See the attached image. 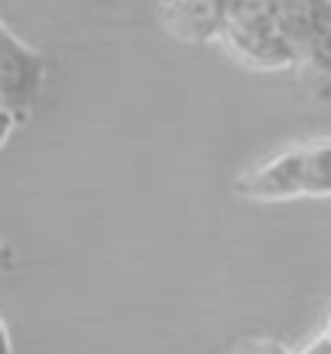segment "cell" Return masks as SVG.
<instances>
[{
    "instance_id": "cell-14",
    "label": "cell",
    "mask_w": 331,
    "mask_h": 354,
    "mask_svg": "<svg viewBox=\"0 0 331 354\" xmlns=\"http://www.w3.org/2000/svg\"><path fill=\"white\" fill-rule=\"evenodd\" d=\"M231 3H235V0H225V7H231Z\"/></svg>"
},
{
    "instance_id": "cell-10",
    "label": "cell",
    "mask_w": 331,
    "mask_h": 354,
    "mask_svg": "<svg viewBox=\"0 0 331 354\" xmlns=\"http://www.w3.org/2000/svg\"><path fill=\"white\" fill-rule=\"evenodd\" d=\"M0 354H17L13 338H10V328H7V322H3V319H0Z\"/></svg>"
},
{
    "instance_id": "cell-8",
    "label": "cell",
    "mask_w": 331,
    "mask_h": 354,
    "mask_svg": "<svg viewBox=\"0 0 331 354\" xmlns=\"http://www.w3.org/2000/svg\"><path fill=\"white\" fill-rule=\"evenodd\" d=\"M296 354H331V335L328 332H319V335L309 338Z\"/></svg>"
},
{
    "instance_id": "cell-13",
    "label": "cell",
    "mask_w": 331,
    "mask_h": 354,
    "mask_svg": "<svg viewBox=\"0 0 331 354\" xmlns=\"http://www.w3.org/2000/svg\"><path fill=\"white\" fill-rule=\"evenodd\" d=\"M3 29H7V23H3V19H0V32H3Z\"/></svg>"
},
{
    "instance_id": "cell-2",
    "label": "cell",
    "mask_w": 331,
    "mask_h": 354,
    "mask_svg": "<svg viewBox=\"0 0 331 354\" xmlns=\"http://www.w3.org/2000/svg\"><path fill=\"white\" fill-rule=\"evenodd\" d=\"M48 81V58L42 48L29 46L13 29L0 32V106L19 122L39 103Z\"/></svg>"
},
{
    "instance_id": "cell-3",
    "label": "cell",
    "mask_w": 331,
    "mask_h": 354,
    "mask_svg": "<svg viewBox=\"0 0 331 354\" xmlns=\"http://www.w3.org/2000/svg\"><path fill=\"white\" fill-rule=\"evenodd\" d=\"M241 200L248 203H293L305 200L303 190V142H290L274 155L261 158L248 171H241L235 187Z\"/></svg>"
},
{
    "instance_id": "cell-5",
    "label": "cell",
    "mask_w": 331,
    "mask_h": 354,
    "mask_svg": "<svg viewBox=\"0 0 331 354\" xmlns=\"http://www.w3.org/2000/svg\"><path fill=\"white\" fill-rule=\"evenodd\" d=\"M270 7L299 55L331 36V0H270Z\"/></svg>"
},
{
    "instance_id": "cell-4",
    "label": "cell",
    "mask_w": 331,
    "mask_h": 354,
    "mask_svg": "<svg viewBox=\"0 0 331 354\" xmlns=\"http://www.w3.org/2000/svg\"><path fill=\"white\" fill-rule=\"evenodd\" d=\"M161 23L171 36L190 46H212L222 42V29L229 7L225 0H158Z\"/></svg>"
},
{
    "instance_id": "cell-7",
    "label": "cell",
    "mask_w": 331,
    "mask_h": 354,
    "mask_svg": "<svg viewBox=\"0 0 331 354\" xmlns=\"http://www.w3.org/2000/svg\"><path fill=\"white\" fill-rule=\"evenodd\" d=\"M235 354H296L290 345H283L280 338H270V335H248L241 338Z\"/></svg>"
},
{
    "instance_id": "cell-1",
    "label": "cell",
    "mask_w": 331,
    "mask_h": 354,
    "mask_svg": "<svg viewBox=\"0 0 331 354\" xmlns=\"http://www.w3.org/2000/svg\"><path fill=\"white\" fill-rule=\"evenodd\" d=\"M219 46L251 71H296L299 65V52L283 32L270 0H235Z\"/></svg>"
},
{
    "instance_id": "cell-12",
    "label": "cell",
    "mask_w": 331,
    "mask_h": 354,
    "mask_svg": "<svg viewBox=\"0 0 331 354\" xmlns=\"http://www.w3.org/2000/svg\"><path fill=\"white\" fill-rule=\"evenodd\" d=\"M325 332H328V335H331V313H328V322H325Z\"/></svg>"
},
{
    "instance_id": "cell-11",
    "label": "cell",
    "mask_w": 331,
    "mask_h": 354,
    "mask_svg": "<svg viewBox=\"0 0 331 354\" xmlns=\"http://www.w3.org/2000/svg\"><path fill=\"white\" fill-rule=\"evenodd\" d=\"M10 264H13V254H10L7 242L0 239V274H3V270H10Z\"/></svg>"
},
{
    "instance_id": "cell-9",
    "label": "cell",
    "mask_w": 331,
    "mask_h": 354,
    "mask_svg": "<svg viewBox=\"0 0 331 354\" xmlns=\"http://www.w3.org/2000/svg\"><path fill=\"white\" fill-rule=\"evenodd\" d=\"M19 126V120L13 116V113H7L3 106H0V151L7 149V142H10V136H13V129Z\"/></svg>"
},
{
    "instance_id": "cell-6",
    "label": "cell",
    "mask_w": 331,
    "mask_h": 354,
    "mask_svg": "<svg viewBox=\"0 0 331 354\" xmlns=\"http://www.w3.org/2000/svg\"><path fill=\"white\" fill-rule=\"evenodd\" d=\"M305 200H331V136L303 139Z\"/></svg>"
}]
</instances>
